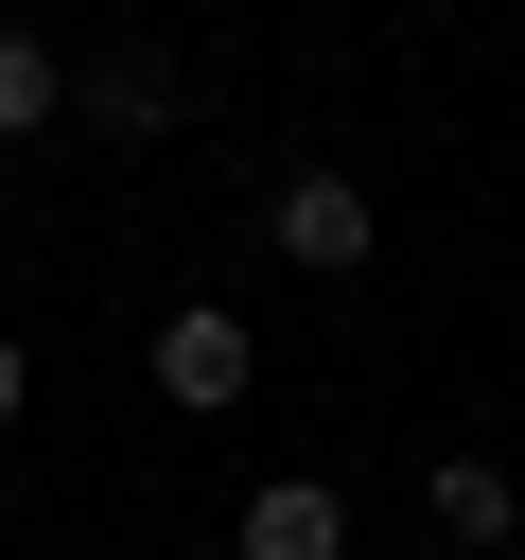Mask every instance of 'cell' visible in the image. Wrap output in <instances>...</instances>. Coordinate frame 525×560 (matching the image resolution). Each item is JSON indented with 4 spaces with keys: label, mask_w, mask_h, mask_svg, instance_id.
<instances>
[{
    "label": "cell",
    "mask_w": 525,
    "mask_h": 560,
    "mask_svg": "<svg viewBox=\"0 0 525 560\" xmlns=\"http://www.w3.org/2000/svg\"><path fill=\"white\" fill-rule=\"evenodd\" d=\"M262 245H280L298 280H350V262H368V192H350V175H280V192H262Z\"/></svg>",
    "instance_id": "obj_1"
},
{
    "label": "cell",
    "mask_w": 525,
    "mask_h": 560,
    "mask_svg": "<svg viewBox=\"0 0 525 560\" xmlns=\"http://www.w3.org/2000/svg\"><path fill=\"white\" fill-rule=\"evenodd\" d=\"M245 368H262V350H245V315H228V298L158 315V402H192V420H210V402H245Z\"/></svg>",
    "instance_id": "obj_2"
},
{
    "label": "cell",
    "mask_w": 525,
    "mask_h": 560,
    "mask_svg": "<svg viewBox=\"0 0 525 560\" xmlns=\"http://www.w3.org/2000/svg\"><path fill=\"white\" fill-rule=\"evenodd\" d=\"M228 542H245V560H350V508H332V472H262Z\"/></svg>",
    "instance_id": "obj_3"
},
{
    "label": "cell",
    "mask_w": 525,
    "mask_h": 560,
    "mask_svg": "<svg viewBox=\"0 0 525 560\" xmlns=\"http://www.w3.org/2000/svg\"><path fill=\"white\" fill-rule=\"evenodd\" d=\"M70 105H88L105 140H140V122H175V70H158V52H105V70L70 88Z\"/></svg>",
    "instance_id": "obj_4"
},
{
    "label": "cell",
    "mask_w": 525,
    "mask_h": 560,
    "mask_svg": "<svg viewBox=\"0 0 525 560\" xmlns=\"http://www.w3.org/2000/svg\"><path fill=\"white\" fill-rule=\"evenodd\" d=\"M420 508H438L455 542H508V472H490V455H438V472H420Z\"/></svg>",
    "instance_id": "obj_5"
},
{
    "label": "cell",
    "mask_w": 525,
    "mask_h": 560,
    "mask_svg": "<svg viewBox=\"0 0 525 560\" xmlns=\"http://www.w3.org/2000/svg\"><path fill=\"white\" fill-rule=\"evenodd\" d=\"M52 105H70V70H52V52H35V35H0V140H35V122H52Z\"/></svg>",
    "instance_id": "obj_6"
},
{
    "label": "cell",
    "mask_w": 525,
    "mask_h": 560,
    "mask_svg": "<svg viewBox=\"0 0 525 560\" xmlns=\"http://www.w3.org/2000/svg\"><path fill=\"white\" fill-rule=\"evenodd\" d=\"M18 402H35V368H18V332H0V420H18Z\"/></svg>",
    "instance_id": "obj_7"
}]
</instances>
